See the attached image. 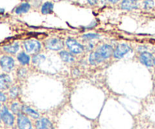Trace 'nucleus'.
I'll return each instance as SVG.
<instances>
[{
    "label": "nucleus",
    "mask_w": 155,
    "mask_h": 129,
    "mask_svg": "<svg viewBox=\"0 0 155 129\" xmlns=\"http://www.w3.org/2000/svg\"><path fill=\"white\" fill-rule=\"evenodd\" d=\"M66 44L68 46V49H70V51L73 53H75V54L82 53L83 52V50H84V48H83V46L81 44L79 43L75 39H71V38H69L67 40Z\"/></svg>",
    "instance_id": "f03ea898"
},
{
    "label": "nucleus",
    "mask_w": 155,
    "mask_h": 129,
    "mask_svg": "<svg viewBox=\"0 0 155 129\" xmlns=\"http://www.w3.org/2000/svg\"><path fill=\"white\" fill-rule=\"evenodd\" d=\"M3 12H4V9L0 8V13H3Z\"/></svg>",
    "instance_id": "cd10ccee"
},
{
    "label": "nucleus",
    "mask_w": 155,
    "mask_h": 129,
    "mask_svg": "<svg viewBox=\"0 0 155 129\" xmlns=\"http://www.w3.org/2000/svg\"><path fill=\"white\" fill-rule=\"evenodd\" d=\"M140 61L142 64L146 65L147 67H151L154 64V59L151 53H148V52H143L140 55Z\"/></svg>",
    "instance_id": "1a4fd4ad"
},
{
    "label": "nucleus",
    "mask_w": 155,
    "mask_h": 129,
    "mask_svg": "<svg viewBox=\"0 0 155 129\" xmlns=\"http://www.w3.org/2000/svg\"><path fill=\"white\" fill-rule=\"evenodd\" d=\"M36 129H54L51 121L45 118H40L36 121Z\"/></svg>",
    "instance_id": "9d476101"
},
{
    "label": "nucleus",
    "mask_w": 155,
    "mask_h": 129,
    "mask_svg": "<svg viewBox=\"0 0 155 129\" xmlns=\"http://www.w3.org/2000/svg\"><path fill=\"white\" fill-rule=\"evenodd\" d=\"M59 56L62 59V60L66 62H72L74 61V58L70 53L66 51H61L59 53Z\"/></svg>",
    "instance_id": "dca6fc26"
},
{
    "label": "nucleus",
    "mask_w": 155,
    "mask_h": 129,
    "mask_svg": "<svg viewBox=\"0 0 155 129\" xmlns=\"http://www.w3.org/2000/svg\"><path fill=\"white\" fill-rule=\"evenodd\" d=\"M139 5V2L135 0H125L121 3V8L124 10H133L138 8Z\"/></svg>",
    "instance_id": "9b49d317"
},
{
    "label": "nucleus",
    "mask_w": 155,
    "mask_h": 129,
    "mask_svg": "<svg viewBox=\"0 0 155 129\" xmlns=\"http://www.w3.org/2000/svg\"><path fill=\"white\" fill-rule=\"evenodd\" d=\"M30 8V5L28 3H22L21 5L18 6V8L15 10V12L17 14H22V13H26V12H28Z\"/></svg>",
    "instance_id": "a211bd4d"
},
{
    "label": "nucleus",
    "mask_w": 155,
    "mask_h": 129,
    "mask_svg": "<svg viewBox=\"0 0 155 129\" xmlns=\"http://www.w3.org/2000/svg\"><path fill=\"white\" fill-rule=\"evenodd\" d=\"M89 3H91V5L96 4V3H97V1H89Z\"/></svg>",
    "instance_id": "bb28decb"
},
{
    "label": "nucleus",
    "mask_w": 155,
    "mask_h": 129,
    "mask_svg": "<svg viewBox=\"0 0 155 129\" xmlns=\"http://www.w3.org/2000/svg\"><path fill=\"white\" fill-rule=\"evenodd\" d=\"M24 48L26 49L28 53H36L40 50L41 44L39 41L36 39H29L26 40L24 43Z\"/></svg>",
    "instance_id": "f257e3e1"
},
{
    "label": "nucleus",
    "mask_w": 155,
    "mask_h": 129,
    "mask_svg": "<svg viewBox=\"0 0 155 129\" xmlns=\"http://www.w3.org/2000/svg\"><path fill=\"white\" fill-rule=\"evenodd\" d=\"M45 46L49 49L59 50L64 47V42L61 39H58V38H52L46 41Z\"/></svg>",
    "instance_id": "39448f33"
},
{
    "label": "nucleus",
    "mask_w": 155,
    "mask_h": 129,
    "mask_svg": "<svg viewBox=\"0 0 155 129\" xmlns=\"http://www.w3.org/2000/svg\"><path fill=\"white\" fill-rule=\"evenodd\" d=\"M12 110L14 113L17 114V115H21V112L22 111V107L19 105V103H15L12 105Z\"/></svg>",
    "instance_id": "412c9836"
},
{
    "label": "nucleus",
    "mask_w": 155,
    "mask_h": 129,
    "mask_svg": "<svg viewBox=\"0 0 155 129\" xmlns=\"http://www.w3.org/2000/svg\"><path fill=\"white\" fill-rule=\"evenodd\" d=\"M94 48V45L92 43L89 44V47H88V50H91Z\"/></svg>",
    "instance_id": "a878e982"
},
{
    "label": "nucleus",
    "mask_w": 155,
    "mask_h": 129,
    "mask_svg": "<svg viewBox=\"0 0 155 129\" xmlns=\"http://www.w3.org/2000/svg\"><path fill=\"white\" fill-rule=\"evenodd\" d=\"M0 65L5 71H10L15 66V61L12 57L4 56L0 59Z\"/></svg>",
    "instance_id": "7ed1b4c3"
},
{
    "label": "nucleus",
    "mask_w": 155,
    "mask_h": 129,
    "mask_svg": "<svg viewBox=\"0 0 155 129\" xmlns=\"http://www.w3.org/2000/svg\"><path fill=\"white\" fill-rule=\"evenodd\" d=\"M104 60V58L96 51L92 53L89 56V62L92 65H97V64L100 63Z\"/></svg>",
    "instance_id": "ddd939ff"
},
{
    "label": "nucleus",
    "mask_w": 155,
    "mask_h": 129,
    "mask_svg": "<svg viewBox=\"0 0 155 129\" xmlns=\"http://www.w3.org/2000/svg\"><path fill=\"white\" fill-rule=\"evenodd\" d=\"M30 56L25 53H21L18 54V59L22 65H27L30 62Z\"/></svg>",
    "instance_id": "6ab92c4d"
},
{
    "label": "nucleus",
    "mask_w": 155,
    "mask_h": 129,
    "mask_svg": "<svg viewBox=\"0 0 155 129\" xmlns=\"http://www.w3.org/2000/svg\"><path fill=\"white\" fill-rule=\"evenodd\" d=\"M18 94V88L15 87L10 90V97L12 98H15Z\"/></svg>",
    "instance_id": "5701e85b"
},
{
    "label": "nucleus",
    "mask_w": 155,
    "mask_h": 129,
    "mask_svg": "<svg viewBox=\"0 0 155 129\" xmlns=\"http://www.w3.org/2000/svg\"><path fill=\"white\" fill-rule=\"evenodd\" d=\"M99 37V35L96 34V33H87V34H84L83 36V38L87 39H95V38H98Z\"/></svg>",
    "instance_id": "4be33fe9"
},
{
    "label": "nucleus",
    "mask_w": 155,
    "mask_h": 129,
    "mask_svg": "<svg viewBox=\"0 0 155 129\" xmlns=\"http://www.w3.org/2000/svg\"><path fill=\"white\" fill-rule=\"evenodd\" d=\"M0 118L8 125H13L14 121H15V118H14L13 115L9 112L8 109L5 106L2 108V110L1 113H0Z\"/></svg>",
    "instance_id": "20e7f679"
},
{
    "label": "nucleus",
    "mask_w": 155,
    "mask_h": 129,
    "mask_svg": "<svg viewBox=\"0 0 155 129\" xmlns=\"http://www.w3.org/2000/svg\"><path fill=\"white\" fill-rule=\"evenodd\" d=\"M45 59V56L41 54H37L33 57V62L34 64H36V65H39V64H40L41 62H43Z\"/></svg>",
    "instance_id": "aec40b11"
},
{
    "label": "nucleus",
    "mask_w": 155,
    "mask_h": 129,
    "mask_svg": "<svg viewBox=\"0 0 155 129\" xmlns=\"http://www.w3.org/2000/svg\"><path fill=\"white\" fill-rule=\"evenodd\" d=\"M154 64L155 65V59H154Z\"/></svg>",
    "instance_id": "c85d7f7f"
},
{
    "label": "nucleus",
    "mask_w": 155,
    "mask_h": 129,
    "mask_svg": "<svg viewBox=\"0 0 155 129\" xmlns=\"http://www.w3.org/2000/svg\"><path fill=\"white\" fill-rule=\"evenodd\" d=\"M97 53H99L104 59H107V58L110 57V56L112 55V53H114V49L113 47L110 45H107V44H104V45L100 46L98 49H96Z\"/></svg>",
    "instance_id": "0eeeda50"
},
{
    "label": "nucleus",
    "mask_w": 155,
    "mask_h": 129,
    "mask_svg": "<svg viewBox=\"0 0 155 129\" xmlns=\"http://www.w3.org/2000/svg\"><path fill=\"white\" fill-rule=\"evenodd\" d=\"M18 125L19 129H33L30 119L24 114L18 115Z\"/></svg>",
    "instance_id": "423d86ee"
},
{
    "label": "nucleus",
    "mask_w": 155,
    "mask_h": 129,
    "mask_svg": "<svg viewBox=\"0 0 155 129\" xmlns=\"http://www.w3.org/2000/svg\"><path fill=\"white\" fill-rule=\"evenodd\" d=\"M4 50L8 53H12V54H15V53L18 52L19 49V44L18 42H14V43L10 44V45L5 46Z\"/></svg>",
    "instance_id": "2eb2a0df"
},
{
    "label": "nucleus",
    "mask_w": 155,
    "mask_h": 129,
    "mask_svg": "<svg viewBox=\"0 0 155 129\" xmlns=\"http://www.w3.org/2000/svg\"><path fill=\"white\" fill-rule=\"evenodd\" d=\"M12 83V80L10 77L7 74H1L0 75V90H7Z\"/></svg>",
    "instance_id": "f8f14e48"
},
{
    "label": "nucleus",
    "mask_w": 155,
    "mask_h": 129,
    "mask_svg": "<svg viewBox=\"0 0 155 129\" xmlns=\"http://www.w3.org/2000/svg\"><path fill=\"white\" fill-rule=\"evenodd\" d=\"M144 3H145V8L147 9L151 8L154 5V2L153 1H145Z\"/></svg>",
    "instance_id": "b1692460"
},
{
    "label": "nucleus",
    "mask_w": 155,
    "mask_h": 129,
    "mask_svg": "<svg viewBox=\"0 0 155 129\" xmlns=\"http://www.w3.org/2000/svg\"><path fill=\"white\" fill-rule=\"evenodd\" d=\"M53 8L54 5L51 2H45V4H43L42 7V13L44 15H48V14L51 13L53 12Z\"/></svg>",
    "instance_id": "f3484780"
},
{
    "label": "nucleus",
    "mask_w": 155,
    "mask_h": 129,
    "mask_svg": "<svg viewBox=\"0 0 155 129\" xmlns=\"http://www.w3.org/2000/svg\"><path fill=\"white\" fill-rule=\"evenodd\" d=\"M6 100V97L2 93L0 92V101L5 102Z\"/></svg>",
    "instance_id": "393cba45"
},
{
    "label": "nucleus",
    "mask_w": 155,
    "mask_h": 129,
    "mask_svg": "<svg viewBox=\"0 0 155 129\" xmlns=\"http://www.w3.org/2000/svg\"><path fill=\"white\" fill-rule=\"evenodd\" d=\"M130 49V47L127 44L123 43L118 46L116 49L114 51V56L117 59H121L124 57V55L127 54Z\"/></svg>",
    "instance_id": "6e6552de"
},
{
    "label": "nucleus",
    "mask_w": 155,
    "mask_h": 129,
    "mask_svg": "<svg viewBox=\"0 0 155 129\" xmlns=\"http://www.w3.org/2000/svg\"><path fill=\"white\" fill-rule=\"evenodd\" d=\"M0 109H1V104H0Z\"/></svg>",
    "instance_id": "c756f323"
},
{
    "label": "nucleus",
    "mask_w": 155,
    "mask_h": 129,
    "mask_svg": "<svg viewBox=\"0 0 155 129\" xmlns=\"http://www.w3.org/2000/svg\"><path fill=\"white\" fill-rule=\"evenodd\" d=\"M22 111L25 112L26 114H27L28 115L31 116L33 118H39V114L36 111H35L34 109H31V108L28 107V106H22Z\"/></svg>",
    "instance_id": "4468645a"
}]
</instances>
